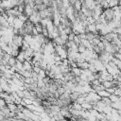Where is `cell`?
Returning a JSON list of instances; mask_svg holds the SVG:
<instances>
[{
    "instance_id": "obj_1",
    "label": "cell",
    "mask_w": 121,
    "mask_h": 121,
    "mask_svg": "<svg viewBox=\"0 0 121 121\" xmlns=\"http://www.w3.org/2000/svg\"><path fill=\"white\" fill-rule=\"evenodd\" d=\"M101 18L103 20V23L104 24H112L113 22L116 21V13L113 9V8L110 7V8H107L104 9L102 15H101Z\"/></svg>"
},
{
    "instance_id": "obj_2",
    "label": "cell",
    "mask_w": 121,
    "mask_h": 121,
    "mask_svg": "<svg viewBox=\"0 0 121 121\" xmlns=\"http://www.w3.org/2000/svg\"><path fill=\"white\" fill-rule=\"evenodd\" d=\"M65 7H66V6H65L63 0H56V1H55V8H56L57 12L60 13V12L62 11V9H63Z\"/></svg>"
},
{
    "instance_id": "obj_3",
    "label": "cell",
    "mask_w": 121,
    "mask_h": 121,
    "mask_svg": "<svg viewBox=\"0 0 121 121\" xmlns=\"http://www.w3.org/2000/svg\"><path fill=\"white\" fill-rule=\"evenodd\" d=\"M77 19H78L80 23H85V22L88 21V17H87V15H86L85 12L82 11V10H80V11L78 12V16H77Z\"/></svg>"
},
{
    "instance_id": "obj_4",
    "label": "cell",
    "mask_w": 121,
    "mask_h": 121,
    "mask_svg": "<svg viewBox=\"0 0 121 121\" xmlns=\"http://www.w3.org/2000/svg\"><path fill=\"white\" fill-rule=\"evenodd\" d=\"M24 21H22L20 18H18V17H16L15 18V20H14V24H13V28H16V29H20V28H22L23 27V26H24Z\"/></svg>"
},
{
    "instance_id": "obj_5",
    "label": "cell",
    "mask_w": 121,
    "mask_h": 121,
    "mask_svg": "<svg viewBox=\"0 0 121 121\" xmlns=\"http://www.w3.org/2000/svg\"><path fill=\"white\" fill-rule=\"evenodd\" d=\"M33 13H34V10H33V6H31V5H26L24 14H25V15H26L27 17H29V16H30V15H32Z\"/></svg>"
},
{
    "instance_id": "obj_6",
    "label": "cell",
    "mask_w": 121,
    "mask_h": 121,
    "mask_svg": "<svg viewBox=\"0 0 121 121\" xmlns=\"http://www.w3.org/2000/svg\"><path fill=\"white\" fill-rule=\"evenodd\" d=\"M81 95V93L78 92V91H73L70 93V96H71V99L73 100V102H76L77 99Z\"/></svg>"
},
{
    "instance_id": "obj_7",
    "label": "cell",
    "mask_w": 121,
    "mask_h": 121,
    "mask_svg": "<svg viewBox=\"0 0 121 121\" xmlns=\"http://www.w3.org/2000/svg\"><path fill=\"white\" fill-rule=\"evenodd\" d=\"M96 93L101 96V97H109L110 96V93L105 89V90H101V91H96Z\"/></svg>"
},
{
    "instance_id": "obj_8",
    "label": "cell",
    "mask_w": 121,
    "mask_h": 121,
    "mask_svg": "<svg viewBox=\"0 0 121 121\" xmlns=\"http://www.w3.org/2000/svg\"><path fill=\"white\" fill-rule=\"evenodd\" d=\"M109 97L111 98V100H112V102H115V101H117V100L119 99V96H118L117 95H115V94H111Z\"/></svg>"
},
{
    "instance_id": "obj_9",
    "label": "cell",
    "mask_w": 121,
    "mask_h": 121,
    "mask_svg": "<svg viewBox=\"0 0 121 121\" xmlns=\"http://www.w3.org/2000/svg\"><path fill=\"white\" fill-rule=\"evenodd\" d=\"M86 50H87V48L83 45L82 43H80L78 44V52H79V53H83V52L86 51Z\"/></svg>"
},
{
    "instance_id": "obj_10",
    "label": "cell",
    "mask_w": 121,
    "mask_h": 121,
    "mask_svg": "<svg viewBox=\"0 0 121 121\" xmlns=\"http://www.w3.org/2000/svg\"><path fill=\"white\" fill-rule=\"evenodd\" d=\"M76 102H78V103H79V104H82V103H84L85 102V96L81 94V95L77 99V101Z\"/></svg>"
},
{
    "instance_id": "obj_11",
    "label": "cell",
    "mask_w": 121,
    "mask_h": 121,
    "mask_svg": "<svg viewBox=\"0 0 121 121\" xmlns=\"http://www.w3.org/2000/svg\"><path fill=\"white\" fill-rule=\"evenodd\" d=\"M119 116H120V118H121V111H119Z\"/></svg>"
}]
</instances>
